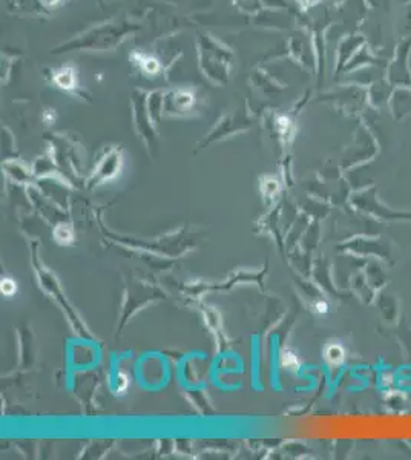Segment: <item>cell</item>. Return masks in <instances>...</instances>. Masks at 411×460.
Here are the masks:
<instances>
[{
	"label": "cell",
	"mask_w": 411,
	"mask_h": 460,
	"mask_svg": "<svg viewBox=\"0 0 411 460\" xmlns=\"http://www.w3.org/2000/svg\"><path fill=\"white\" fill-rule=\"evenodd\" d=\"M324 355H325V359L330 362L331 365H339L345 358V351H344V347L338 344V342H331V344H328L325 347Z\"/></svg>",
	"instance_id": "cell-3"
},
{
	"label": "cell",
	"mask_w": 411,
	"mask_h": 460,
	"mask_svg": "<svg viewBox=\"0 0 411 460\" xmlns=\"http://www.w3.org/2000/svg\"><path fill=\"white\" fill-rule=\"evenodd\" d=\"M129 25H106L103 28L92 29L91 33L83 35L78 42H72L66 45V48H95V50H106L111 48L112 45L115 46L117 42H120L123 35L129 33Z\"/></svg>",
	"instance_id": "cell-1"
},
{
	"label": "cell",
	"mask_w": 411,
	"mask_h": 460,
	"mask_svg": "<svg viewBox=\"0 0 411 460\" xmlns=\"http://www.w3.org/2000/svg\"><path fill=\"white\" fill-rule=\"evenodd\" d=\"M168 103H172L177 111H188L193 103V95L189 91H175L168 95Z\"/></svg>",
	"instance_id": "cell-2"
},
{
	"label": "cell",
	"mask_w": 411,
	"mask_h": 460,
	"mask_svg": "<svg viewBox=\"0 0 411 460\" xmlns=\"http://www.w3.org/2000/svg\"><path fill=\"white\" fill-rule=\"evenodd\" d=\"M54 80L60 87H65V89H71V87H74V83H75L74 71L69 69V68H62V69L54 75Z\"/></svg>",
	"instance_id": "cell-4"
},
{
	"label": "cell",
	"mask_w": 411,
	"mask_h": 460,
	"mask_svg": "<svg viewBox=\"0 0 411 460\" xmlns=\"http://www.w3.org/2000/svg\"><path fill=\"white\" fill-rule=\"evenodd\" d=\"M327 307H328V306L325 304V302H321V301H319V302H316V310H318V311H321V313H325V311L328 310Z\"/></svg>",
	"instance_id": "cell-10"
},
{
	"label": "cell",
	"mask_w": 411,
	"mask_h": 460,
	"mask_svg": "<svg viewBox=\"0 0 411 460\" xmlns=\"http://www.w3.org/2000/svg\"><path fill=\"white\" fill-rule=\"evenodd\" d=\"M128 385H129L128 376L119 375V377H117V382H115V390L119 391V393H123L124 390H128Z\"/></svg>",
	"instance_id": "cell-9"
},
{
	"label": "cell",
	"mask_w": 411,
	"mask_h": 460,
	"mask_svg": "<svg viewBox=\"0 0 411 460\" xmlns=\"http://www.w3.org/2000/svg\"><path fill=\"white\" fill-rule=\"evenodd\" d=\"M43 3H46V5H55L58 0H42Z\"/></svg>",
	"instance_id": "cell-11"
},
{
	"label": "cell",
	"mask_w": 411,
	"mask_h": 460,
	"mask_svg": "<svg viewBox=\"0 0 411 460\" xmlns=\"http://www.w3.org/2000/svg\"><path fill=\"white\" fill-rule=\"evenodd\" d=\"M55 239L62 244H68L72 241V233L69 232V229L66 227H58L55 232Z\"/></svg>",
	"instance_id": "cell-7"
},
{
	"label": "cell",
	"mask_w": 411,
	"mask_h": 460,
	"mask_svg": "<svg viewBox=\"0 0 411 460\" xmlns=\"http://www.w3.org/2000/svg\"><path fill=\"white\" fill-rule=\"evenodd\" d=\"M138 65L141 68V71H144L146 74L155 75L160 72V62L156 60L152 55H138Z\"/></svg>",
	"instance_id": "cell-5"
},
{
	"label": "cell",
	"mask_w": 411,
	"mask_h": 460,
	"mask_svg": "<svg viewBox=\"0 0 411 460\" xmlns=\"http://www.w3.org/2000/svg\"><path fill=\"white\" fill-rule=\"evenodd\" d=\"M281 362L284 367H287L290 370H295L298 367V359L295 355H291L290 351H284L282 356H281Z\"/></svg>",
	"instance_id": "cell-6"
},
{
	"label": "cell",
	"mask_w": 411,
	"mask_h": 460,
	"mask_svg": "<svg viewBox=\"0 0 411 460\" xmlns=\"http://www.w3.org/2000/svg\"><path fill=\"white\" fill-rule=\"evenodd\" d=\"M16 290H17V287H16L14 281L8 279V278L2 281V293H3V295L11 296V295H14V293H16Z\"/></svg>",
	"instance_id": "cell-8"
}]
</instances>
